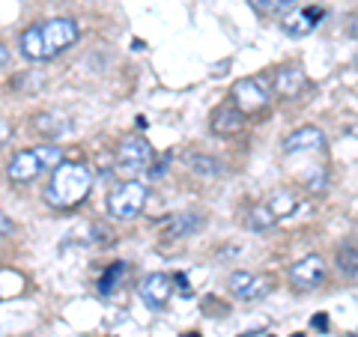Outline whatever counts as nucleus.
<instances>
[{
    "label": "nucleus",
    "mask_w": 358,
    "mask_h": 337,
    "mask_svg": "<svg viewBox=\"0 0 358 337\" xmlns=\"http://www.w3.org/2000/svg\"><path fill=\"white\" fill-rule=\"evenodd\" d=\"M78 39H81V27H78L75 18H48L21 33L18 48L27 60L42 63V60L57 57L66 48H72Z\"/></svg>",
    "instance_id": "obj_1"
},
{
    "label": "nucleus",
    "mask_w": 358,
    "mask_h": 337,
    "mask_svg": "<svg viewBox=\"0 0 358 337\" xmlns=\"http://www.w3.org/2000/svg\"><path fill=\"white\" fill-rule=\"evenodd\" d=\"M93 188V171L84 162H60L45 188V203L54 209H75Z\"/></svg>",
    "instance_id": "obj_2"
},
{
    "label": "nucleus",
    "mask_w": 358,
    "mask_h": 337,
    "mask_svg": "<svg viewBox=\"0 0 358 337\" xmlns=\"http://www.w3.org/2000/svg\"><path fill=\"white\" fill-rule=\"evenodd\" d=\"M60 162H63V150L57 147V143H39V147L15 152L6 164V176H9V182H15V185H27L42 171L57 167Z\"/></svg>",
    "instance_id": "obj_3"
},
{
    "label": "nucleus",
    "mask_w": 358,
    "mask_h": 337,
    "mask_svg": "<svg viewBox=\"0 0 358 337\" xmlns=\"http://www.w3.org/2000/svg\"><path fill=\"white\" fill-rule=\"evenodd\" d=\"M143 206H147V185H141L138 179H126V182L117 185L108 194V212L120 221L138 218Z\"/></svg>",
    "instance_id": "obj_4"
},
{
    "label": "nucleus",
    "mask_w": 358,
    "mask_h": 337,
    "mask_svg": "<svg viewBox=\"0 0 358 337\" xmlns=\"http://www.w3.org/2000/svg\"><path fill=\"white\" fill-rule=\"evenodd\" d=\"M150 159H152V147L143 138H122V143L117 147V171L129 179L147 171Z\"/></svg>",
    "instance_id": "obj_5"
},
{
    "label": "nucleus",
    "mask_w": 358,
    "mask_h": 337,
    "mask_svg": "<svg viewBox=\"0 0 358 337\" xmlns=\"http://www.w3.org/2000/svg\"><path fill=\"white\" fill-rule=\"evenodd\" d=\"M227 289L239 301H260L275 289V280L268 275H257V272H233L227 278Z\"/></svg>",
    "instance_id": "obj_6"
},
{
    "label": "nucleus",
    "mask_w": 358,
    "mask_h": 337,
    "mask_svg": "<svg viewBox=\"0 0 358 337\" xmlns=\"http://www.w3.org/2000/svg\"><path fill=\"white\" fill-rule=\"evenodd\" d=\"M326 275H329V266L322 260V254H308L289 266V284L296 289H301V293L317 289L322 280H326Z\"/></svg>",
    "instance_id": "obj_7"
},
{
    "label": "nucleus",
    "mask_w": 358,
    "mask_h": 337,
    "mask_svg": "<svg viewBox=\"0 0 358 337\" xmlns=\"http://www.w3.org/2000/svg\"><path fill=\"white\" fill-rule=\"evenodd\" d=\"M230 96H233V105H236L239 110H245V114L263 110L268 105V99H272V93L266 89L263 78H242V81L233 84Z\"/></svg>",
    "instance_id": "obj_8"
},
{
    "label": "nucleus",
    "mask_w": 358,
    "mask_h": 337,
    "mask_svg": "<svg viewBox=\"0 0 358 337\" xmlns=\"http://www.w3.org/2000/svg\"><path fill=\"white\" fill-rule=\"evenodd\" d=\"M138 293L143 299V305L152 308V310H162L167 301H171L173 296V280L167 278L164 272H152L141 280V287H138Z\"/></svg>",
    "instance_id": "obj_9"
},
{
    "label": "nucleus",
    "mask_w": 358,
    "mask_h": 337,
    "mask_svg": "<svg viewBox=\"0 0 358 337\" xmlns=\"http://www.w3.org/2000/svg\"><path fill=\"white\" fill-rule=\"evenodd\" d=\"M326 18V9L322 6H299L293 13H287L281 21V30L287 36H308V33L317 30V24Z\"/></svg>",
    "instance_id": "obj_10"
},
{
    "label": "nucleus",
    "mask_w": 358,
    "mask_h": 337,
    "mask_svg": "<svg viewBox=\"0 0 358 337\" xmlns=\"http://www.w3.org/2000/svg\"><path fill=\"white\" fill-rule=\"evenodd\" d=\"M209 129H212V134H218V138H230V134L245 129V110H239L236 105L215 108L212 110V120H209Z\"/></svg>",
    "instance_id": "obj_11"
},
{
    "label": "nucleus",
    "mask_w": 358,
    "mask_h": 337,
    "mask_svg": "<svg viewBox=\"0 0 358 337\" xmlns=\"http://www.w3.org/2000/svg\"><path fill=\"white\" fill-rule=\"evenodd\" d=\"M326 147V134H322V129L317 126H301L299 131L287 134L284 141V152L293 155V152H317Z\"/></svg>",
    "instance_id": "obj_12"
},
{
    "label": "nucleus",
    "mask_w": 358,
    "mask_h": 337,
    "mask_svg": "<svg viewBox=\"0 0 358 337\" xmlns=\"http://www.w3.org/2000/svg\"><path fill=\"white\" fill-rule=\"evenodd\" d=\"M206 218L197 215V212H179V215H167L162 221V233L167 239H185V236H194L197 230H203Z\"/></svg>",
    "instance_id": "obj_13"
},
{
    "label": "nucleus",
    "mask_w": 358,
    "mask_h": 337,
    "mask_svg": "<svg viewBox=\"0 0 358 337\" xmlns=\"http://www.w3.org/2000/svg\"><path fill=\"white\" fill-rule=\"evenodd\" d=\"M275 93L281 96V99H296L301 89L308 87V78L305 72L299 69V66H284V69H278L275 72Z\"/></svg>",
    "instance_id": "obj_14"
},
{
    "label": "nucleus",
    "mask_w": 358,
    "mask_h": 337,
    "mask_svg": "<svg viewBox=\"0 0 358 337\" xmlns=\"http://www.w3.org/2000/svg\"><path fill=\"white\" fill-rule=\"evenodd\" d=\"M33 129H36L42 138H60V134H66L72 129V122L66 114H60V110H42V114L33 117Z\"/></svg>",
    "instance_id": "obj_15"
},
{
    "label": "nucleus",
    "mask_w": 358,
    "mask_h": 337,
    "mask_svg": "<svg viewBox=\"0 0 358 337\" xmlns=\"http://www.w3.org/2000/svg\"><path fill=\"white\" fill-rule=\"evenodd\" d=\"M188 164H192V171L197 176H203V179H215V176L224 173V164L215 159V155H192Z\"/></svg>",
    "instance_id": "obj_16"
},
{
    "label": "nucleus",
    "mask_w": 358,
    "mask_h": 337,
    "mask_svg": "<svg viewBox=\"0 0 358 337\" xmlns=\"http://www.w3.org/2000/svg\"><path fill=\"white\" fill-rule=\"evenodd\" d=\"M278 224V212L268 206V203H260L248 212V227L251 230H272Z\"/></svg>",
    "instance_id": "obj_17"
},
{
    "label": "nucleus",
    "mask_w": 358,
    "mask_h": 337,
    "mask_svg": "<svg viewBox=\"0 0 358 337\" xmlns=\"http://www.w3.org/2000/svg\"><path fill=\"white\" fill-rule=\"evenodd\" d=\"M338 268L346 275H358V236L338 248Z\"/></svg>",
    "instance_id": "obj_18"
},
{
    "label": "nucleus",
    "mask_w": 358,
    "mask_h": 337,
    "mask_svg": "<svg viewBox=\"0 0 358 337\" xmlns=\"http://www.w3.org/2000/svg\"><path fill=\"white\" fill-rule=\"evenodd\" d=\"M248 3H251V9H254L257 15H266L268 18V15L284 13V9L293 3V0H248Z\"/></svg>",
    "instance_id": "obj_19"
},
{
    "label": "nucleus",
    "mask_w": 358,
    "mask_h": 337,
    "mask_svg": "<svg viewBox=\"0 0 358 337\" xmlns=\"http://www.w3.org/2000/svg\"><path fill=\"white\" fill-rule=\"evenodd\" d=\"M126 275V263H114L108 268V272L102 275V280H99V289H102V293H114L117 289V280Z\"/></svg>",
    "instance_id": "obj_20"
},
{
    "label": "nucleus",
    "mask_w": 358,
    "mask_h": 337,
    "mask_svg": "<svg viewBox=\"0 0 358 337\" xmlns=\"http://www.w3.org/2000/svg\"><path fill=\"white\" fill-rule=\"evenodd\" d=\"M13 233H15V221L6 212H0V236H13Z\"/></svg>",
    "instance_id": "obj_21"
},
{
    "label": "nucleus",
    "mask_w": 358,
    "mask_h": 337,
    "mask_svg": "<svg viewBox=\"0 0 358 337\" xmlns=\"http://www.w3.org/2000/svg\"><path fill=\"white\" fill-rule=\"evenodd\" d=\"M13 134H15V129L9 126V122H3V120H0V147H3V143H6L9 138H13Z\"/></svg>",
    "instance_id": "obj_22"
},
{
    "label": "nucleus",
    "mask_w": 358,
    "mask_h": 337,
    "mask_svg": "<svg viewBox=\"0 0 358 337\" xmlns=\"http://www.w3.org/2000/svg\"><path fill=\"white\" fill-rule=\"evenodd\" d=\"M346 33H350L352 39H358V13L350 18V27H346Z\"/></svg>",
    "instance_id": "obj_23"
},
{
    "label": "nucleus",
    "mask_w": 358,
    "mask_h": 337,
    "mask_svg": "<svg viewBox=\"0 0 358 337\" xmlns=\"http://www.w3.org/2000/svg\"><path fill=\"white\" fill-rule=\"evenodd\" d=\"M313 329H329V317H326V313H320V317H313Z\"/></svg>",
    "instance_id": "obj_24"
},
{
    "label": "nucleus",
    "mask_w": 358,
    "mask_h": 337,
    "mask_svg": "<svg viewBox=\"0 0 358 337\" xmlns=\"http://www.w3.org/2000/svg\"><path fill=\"white\" fill-rule=\"evenodd\" d=\"M6 63H9V48L0 42V66H6Z\"/></svg>",
    "instance_id": "obj_25"
},
{
    "label": "nucleus",
    "mask_w": 358,
    "mask_h": 337,
    "mask_svg": "<svg viewBox=\"0 0 358 337\" xmlns=\"http://www.w3.org/2000/svg\"><path fill=\"white\" fill-rule=\"evenodd\" d=\"M173 280H176V284H179V287H182V289H185V293H188V280H185V275H176Z\"/></svg>",
    "instance_id": "obj_26"
},
{
    "label": "nucleus",
    "mask_w": 358,
    "mask_h": 337,
    "mask_svg": "<svg viewBox=\"0 0 358 337\" xmlns=\"http://www.w3.org/2000/svg\"><path fill=\"white\" fill-rule=\"evenodd\" d=\"M352 66H355V69H358V54H355V57H352Z\"/></svg>",
    "instance_id": "obj_27"
},
{
    "label": "nucleus",
    "mask_w": 358,
    "mask_h": 337,
    "mask_svg": "<svg viewBox=\"0 0 358 337\" xmlns=\"http://www.w3.org/2000/svg\"><path fill=\"white\" fill-rule=\"evenodd\" d=\"M188 337H194V334H188Z\"/></svg>",
    "instance_id": "obj_28"
},
{
    "label": "nucleus",
    "mask_w": 358,
    "mask_h": 337,
    "mask_svg": "<svg viewBox=\"0 0 358 337\" xmlns=\"http://www.w3.org/2000/svg\"><path fill=\"white\" fill-rule=\"evenodd\" d=\"M296 337H301V334H296Z\"/></svg>",
    "instance_id": "obj_29"
}]
</instances>
